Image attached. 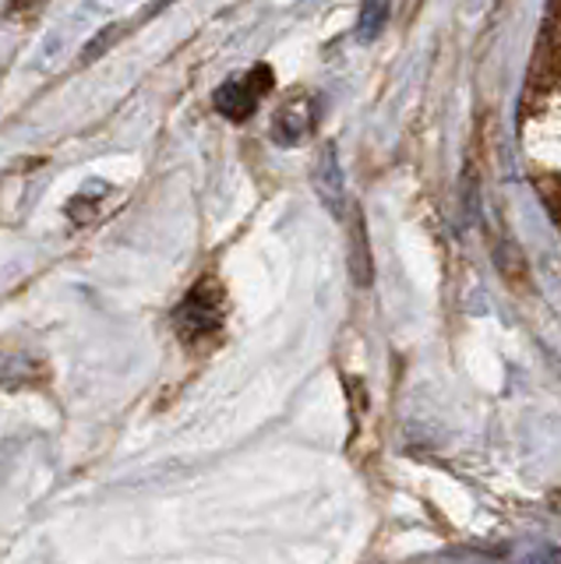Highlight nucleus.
Here are the masks:
<instances>
[{"instance_id":"f257e3e1","label":"nucleus","mask_w":561,"mask_h":564,"mask_svg":"<svg viewBox=\"0 0 561 564\" xmlns=\"http://www.w3.org/2000/svg\"><path fill=\"white\" fill-rule=\"evenodd\" d=\"M173 328H177V335L187 346L213 339L223 328V293L213 279L195 282V290L181 300L177 311H173Z\"/></svg>"},{"instance_id":"f03ea898","label":"nucleus","mask_w":561,"mask_h":564,"mask_svg":"<svg viewBox=\"0 0 561 564\" xmlns=\"http://www.w3.org/2000/svg\"><path fill=\"white\" fill-rule=\"evenodd\" d=\"M272 88V67L266 64H258L251 75H244V78H234V82H226L219 85V93H216V110L223 117H230V120H244V117H251L255 113V106L261 102V96H266Z\"/></svg>"},{"instance_id":"7ed1b4c3","label":"nucleus","mask_w":561,"mask_h":564,"mask_svg":"<svg viewBox=\"0 0 561 564\" xmlns=\"http://www.w3.org/2000/svg\"><path fill=\"white\" fill-rule=\"evenodd\" d=\"M314 120H319V106L311 99H293L279 106V113L272 117V138L279 145H296V141L314 131Z\"/></svg>"},{"instance_id":"20e7f679","label":"nucleus","mask_w":561,"mask_h":564,"mask_svg":"<svg viewBox=\"0 0 561 564\" xmlns=\"http://www.w3.org/2000/svg\"><path fill=\"white\" fill-rule=\"evenodd\" d=\"M314 187H319L325 208L332 212L336 219H343L346 212V181H343V170L336 163V145H325L319 155V166H314Z\"/></svg>"},{"instance_id":"39448f33","label":"nucleus","mask_w":561,"mask_h":564,"mask_svg":"<svg viewBox=\"0 0 561 564\" xmlns=\"http://www.w3.org/2000/svg\"><path fill=\"white\" fill-rule=\"evenodd\" d=\"M349 269H354V279L360 286L371 282V251H367V229H364V219L357 216V226H354V251H349Z\"/></svg>"},{"instance_id":"423d86ee","label":"nucleus","mask_w":561,"mask_h":564,"mask_svg":"<svg viewBox=\"0 0 561 564\" xmlns=\"http://www.w3.org/2000/svg\"><path fill=\"white\" fill-rule=\"evenodd\" d=\"M385 14H389V8H385V0H367L364 11H360V40H375Z\"/></svg>"}]
</instances>
